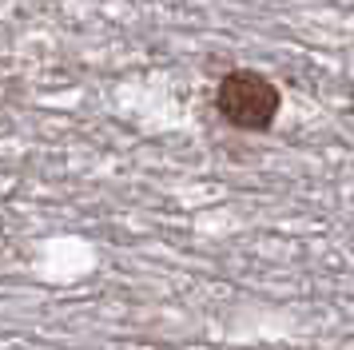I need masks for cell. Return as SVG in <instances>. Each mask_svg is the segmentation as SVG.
Masks as SVG:
<instances>
[{
  "mask_svg": "<svg viewBox=\"0 0 354 350\" xmlns=\"http://www.w3.org/2000/svg\"><path fill=\"white\" fill-rule=\"evenodd\" d=\"M215 108L235 131H267L279 120L283 92L271 76L255 68H235L215 88Z\"/></svg>",
  "mask_w": 354,
  "mask_h": 350,
  "instance_id": "cell-1",
  "label": "cell"
}]
</instances>
